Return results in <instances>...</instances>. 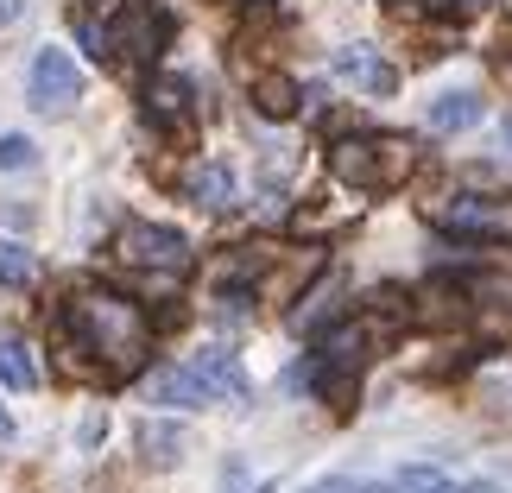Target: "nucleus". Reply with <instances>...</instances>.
<instances>
[{"label": "nucleus", "mask_w": 512, "mask_h": 493, "mask_svg": "<svg viewBox=\"0 0 512 493\" xmlns=\"http://www.w3.org/2000/svg\"><path fill=\"white\" fill-rule=\"evenodd\" d=\"M38 165V146L26 133H0V171H32Z\"/></svg>", "instance_id": "nucleus-18"}, {"label": "nucleus", "mask_w": 512, "mask_h": 493, "mask_svg": "<svg viewBox=\"0 0 512 493\" xmlns=\"http://www.w3.org/2000/svg\"><path fill=\"white\" fill-rule=\"evenodd\" d=\"M146 399L159 405V411H196V405H215V399H209V386L196 380V367H190V361H177V367H152V373H146Z\"/></svg>", "instance_id": "nucleus-7"}, {"label": "nucleus", "mask_w": 512, "mask_h": 493, "mask_svg": "<svg viewBox=\"0 0 512 493\" xmlns=\"http://www.w3.org/2000/svg\"><path fill=\"white\" fill-rule=\"evenodd\" d=\"M336 310H342L336 285H317V291H310V304L291 310V323H298V329H323V317H336Z\"/></svg>", "instance_id": "nucleus-17"}, {"label": "nucleus", "mask_w": 512, "mask_h": 493, "mask_svg": "<svg viewBox=\"0 0 512 493\" xmlns=\"http://www.w3.org/2000/svg\"><path fill=\"white\" fill-rule=\"evenodd\" d=\"M0 386H13V392H32L38 386V367H32V348L26 342H0Z\"/></svg>", "instance_id": "nucleus-16"}, {"label": "nucleus", "mask_w": 512, "mask_h": 493, "mask_svg": "<svg viewBox=\"0 0 512 493\" xmlns=\"http://www.w3.org/2000/svg\"><path fill=\"white\" fill-rule=\"evenodd\" d=\"M140 449H146V462L171 468L177 456H184V430L165 424V418H146V424H140Z\"/></svg>", "instance_id": "nucleus-14"}, {"label": "nucleus", "mask_w": 512, "mask_h": 493, "mask_svg": "<svg viewBox=\"0 0 512 493\" xmlns=\"http://www.w3.org/2000/svg\"><path fill=\"white\" fill-rule=\"evenodd\" d=\"M26 102H32V114H45V121H64V114L83 102V70H76V57L64 45H45V51L32 57Z\"/></svg>", "instance_id": "nucleus-5"}, {"label": "nucleus", "mask_w": 512, "mask_h": 493, "mask_svg": "<svg viewBox=\"0 0 512 493\" xmlns=\"http://www.w3.org/2000/svg\"><path fill=\"white\" fill-rule=\"evenodd\" d=\"M190 114H196V89H190V76H152L146 83V121L152 127H165V133H177V127H190Z\"/></svg>", "instance_id": "nucleus-8"}, {"label": "nucleus", "mask_w": 512, "mask_h": 493, "mask_svg": "<svg viewBox=\"0 0 512 493\" xmlns=\"http://www.w3.org/2000/svg\"><path fill=\"white\" fill-rule=\"evenodd\" d=\"M481 121V95L475 89H443L430 102V133H468Z\"/></svg>", "instance_id": "nucleus-12"}, {"label": "nucleus", "mask_w": 512, "mask_h": 493, "mask_svg": "<svg viewBox=\"0 0 512 493\" xmlns=\"http://www.w3.org/2000/svg\"><path fill=\"white\" fill-rule=\"evenodd\" d=\"M430 222H437L449 241L506 247L512 241V190H456V196H443V203L430 209Z\"/></svg>", "instance_id": "nucleus-3"}, {"label": "nucleus", "mask_w": 512, "mask_h": 493, "mask_svg": "<svg viewBox=\"0 0 512 493\" xmlns=\"http://www.w3.org/2000/svg\"><path fill=\"white\" fill-rule=\"evenodd\" d=\"M361 493H399V487H361Z\"/></svg>", "instance_id": "nucleus-23"}, {"label": "nucleus", "mask_w": 512, "mask_h": 493, "mask_svg": "<svg viewBox=\"0 0 512 493\" xmlns=\"http://www.w3.org/2000/svg\"><path fill=\"white\" fill-rule=\"evenodd\" d=\"M190 367H196V380L209 386V399H247V373H241V361H234L228 348L190 354Z\"/></svg>", "instance_id": "nucleus-11"}, {"label": "nucleus", "mask_w": 512, "mask_h": 493, "mask_svg": "<svg viewBox=\"0 0 512 493\" xmlns=\"http://www.w3.org/2000/svg\"><path fill=\"white\" fill-rule=\"evenodd\" d=\"M165 38H171V19L152 0H127L108 19V57H127V64H152L165 51Z\"/></svg>", "instance_id": "nucleus-6"}, {"label": "nucleus", "mask_w": 512, "mask_h": 493, "mask_svg": "<svg viewBox=\"0 0 512 493\" xmlns=\"http://www.w3.org/2000/svg\"><path fill=\"white\" fill-rule=\"evenodd\" d=\"M411 171H418V146L405 133H348V140L329 146V177L367 196L399 190Z\"/></svg>", "instance_id": "nucleus-2"}, {"label": "nucleus", "mask_w": 512, "mask_h": 493, "mask_svg": "<svg viewBox=\"0 0 512 493\" xmlns=\"http://www.w3.org/2000/svg\"><path fill=\"white\" fill-rule=\"evenodd\" d=\"M19 13H26V0H0V32L19 26Z\"/></svg>", "instance_id": "nucleus-19"}, {"label": "nucleus", "mask_w": 512, "mask_h": 493, "mask_svg": "<svg viewBox=\"0 0 512 493\" xmlns=\"http://www.w3.org/2000/svg\"><path fill=\"white\" fill-rule=\"evenodd\" d=\"M0 443H13V418H7V411H0Z\"/></svg>", "instance_id": "nucleus-22"}, {"label": "nucleus", "mask_w": 512, "mask_h": 493, "mask_svg": "<svg viewBox=\"0 0 512 493\" xmlns=\"http://www.w3.org/2000/svg\"><path fill=\"white\" fill-rule=\"evenodd\" d=\"M26 285H38V260H32V247L0 241V291H26Z\"/></svg>", "instance_id": "nucleus-15"}, {"label": "nucleus", "mask_w": 512, "mask_h": 493, "mask_svg": "<svg viewBox=\"0 0 512 493\" xmlns=\"http://www.w3.org/2000/svg\"><path fill=\"white\" fill-rule=\"evenodd\" d=\"M184 196H190L196 209H209V215L234 209V196H241V184H234V165H228V159H203V165H190V171H184Z\"/></svg>", "instance_id": "nucleus-9"}, {"label": "nucleus", "mask_w": 512, "mask_h": 493, "mask_svg": "<svg viewBox=\"0 0 512 493\" xmlns=\"http://www.w3.org/2000/svg\"><path fill=\"white\" fill-rule=\"evenodd\" d=\"M317 493H361V487H348V481H329V487H317Z\"/></svg>", "instance_id": "nucleus-21"}, {"label": "nucleus", "mask_w": 512, "mask_h": 493, "mask_svg": "<svg viewBox=\"0 0 512 493\" xmlns=\"http://www.w3.org/2000/svg\"><path fill=\"white\" fill-rule=\"evenodd\" d=\"M121 7H127V0H83V13H102V19H114Z\"/></svg>", "instance_id": "nucleus-20"}, {"label": "nucleus", "mask_w": 512, "mask_h": 493, "mask_svg": "<svg viewBox=\"0 0 512 493\" xmlns=\"http://www.w3.org/2000/svg\"><path fill=\"white\" fill-rule=\"evenodd\" d=\"M253 108L272 114V121H291V114L304 108L298 102V83H291V76H260V83H253Z\"/></svg>", "instance_id": "nucleus-13"}, {"label": "nucleus", "mask_w": 512, "mask_h": 493, "mask_svg": "<svg viewBox=\"0 0 512 493\" xmlns=\"http://www.w3.org/2000/svg\"><path fill=\"white\" fill-rule=\"evenodd\" d=\"M114 260L127 272H146V279H184L196 266V247H190V234L171 228V222H127L114 234Z\"/></svg>", "instance_id": "nucleus-4"}, {"label": "nucleus", "mask_w": 512, "mask_h": 493, "mask_svg": "<svg viewBox=\"0 0 512 493\" xmlns=\"http://www.w3.org/2000/svg\"><path fill=\"white\" fill-rule=\"evenodd\" d=\"M336 76L354 83V89H367V95H392V89H399V70H392L373 45H342L336 51Z\"/></svg>", "instance_id": "nucleus-10"}, {"label": "nucleus", "mask_w": 512, "mask_h": 493, "mask_svg": "<svg viewBox=\"0 0 512 493\" xmlns=\"http://www.w3.org/2000/svg\"><path fill=\"white\" fill-rule=\"evenodd\" d=\"M57 335H64V367L83 380H133L152 354V317L108 285L70 291L57 304Z\"/></svg>", "instance_id": "nucleus-1"}, {"label": "nucleus", "mask_w": 512, "mask_h": 493, "mask_svg": "<svg viewBox=\"0 0 512 493\" xmlns=\"http://www.w3.org/2000/svg\"><path fill=\"white\" fill-rule=\"evenodd\" d=\"M241 7H266V0H241Z\"/></svg>", "instance_id": "nucleus-24"}]
</instances>
